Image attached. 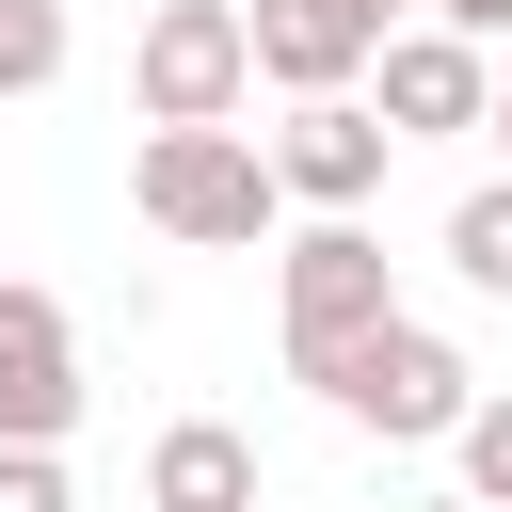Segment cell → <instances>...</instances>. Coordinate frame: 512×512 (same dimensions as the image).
I'll use <instances>...</instances> for the list:
<instances>
[{
	"label": "cell",
	"instance_id": "1",
	"mask_svg": "<svg viewBox=\"0 0 512 512\" xmlns=\"http://www.w3.org/2000/svg\"><path fill=\"white\" fill-rule=\"evenodd\" d=\"M128 208H144L160 240H192V256H240V240H272V160H256L240 128H144Z\"/></svg>",
	"mask_w": 512,
	"mask_h": 512
},
{
	"label": "cell",
	"instance_id": "2",
	"mask_svg": "<svg viewBox=\"0 0 512 512\" xmlns=\"http://www.w3.org/2000/svg\"><path fill=\"white\" fill-rule=\"evenodd\" d=\"M320 400L352 416V432H384V448H432V432H464V400H480V368L432 336V320H384V336H352L336 368H320Z\"/></svg>",
	"mask_w": 512,
	"mask_h": 512
},
{
	"label": "cell",
	"instance_id": "3",
	"mask_svg": "<svg viewBox=\"0 0 512 512\" xmlns=\"http://www.w3.org/2000/svg\"><path fill=\"white\" fill-rule=\"evenodd\" d=\"M128 80H144V128H224L240 112V0H160L144 16V48H128Z\"/></svg>",
	"mask_w": 512,
	"mask_h": 512
},
{
	"label": "cell",
	"instance_id": "4",
	"mask_svg": "<svg viewBox=\"0 0 512 512\" xmlns=\"http://www.w3.org/2000/svg\"><path fill=\"white\" fill-rule=\"evenodd\" d=\"M384 320H400V304H384V240H368V224H304V240H288V368L320 384V368H336L352 336H384Z\"/></svg>",
	"mask_w": 512,
	"mask_h": 512
},
{
	"label": "cell",
	"instance_id": "5",
	"mask_svg": "<svg viewBox=\"0 0 512 512\" xmlns=\"http://www.w3.org/2000/svg\"><path fill=\"white\" fill-rule=\"evenodd\" d=\"M368 48H384V16H368V0H240V64H256V80H288V96H352V80H368Z\"/></svg>",
	"mask_w": 512,
	"mask_h": 512
},
{
	"label": "cell",
	"instance_id": "6",
	"mask_svg": "<svg viewBox=\"0 0 512 512\" xmlns=\"http://www.w3.org/2000/svg\"><path fill=\"white\" fill-rule=\"evenodd\" d=\"M80 432V336L48 288H0V448H64Z\"/></svg>",
	"mask_w": 512,
	"mask_h": 512
},
{
	"label": "cell",
	"instance_id": "7",
	"mask_svg": "<svg viewBox=\"0 0 512 512\" xmlns=\"http://www.w3.org/2000/svg\"><path fill=\"white\" fill-rule=\"evenodd\" d=\"M256 160H272V192H304L320 224H352V208L384 192V128H368L352 96H304V112H288V144H256Z\"/></svg>",
	"mask_w": 512,
	"mask_h": 512
},
{
	"label": "cell",
	"instance_id": "8",
	"mask_svg": "<svg viewBox=\"0 0 512 512\" xmlns=\"http://www.w3.org/2000/svg\"><path fill=\"white\" fill-rule=\"evenodd\" d=\"M384 64V144H432V128H480V96H496V64L464 48V32H400V48H368Z\"/></svg>",
	"mask_w": 512,
	"mask_h": 512
},
{
	"label": "cell",
	"instance_id": "9",
	"mask_svg": "<svg viewBox=\"0 0 512 512\" xmlns=\"http://www.w3.org/2000/svg\"><path fill=\"white\" fill-rule=\"evenodd\" d=\"M144 496H160V512H256V448H240L224 416H176V432L144 448Z\"/></svg>",
	"mask_w": 512,
	"mask_h": 512
},
{
	"label": "cell",
	"instance_id": "10",
	"mask_svg": "<svg viewBox=\"0 0 512 512\" xmlns=\"http://www.w3.org/2000/svg\"><path fill=\"white\" fill-rule=\"evenodd\" d=\"M448 272H464V288H496V304H512V176H496V192H464V208H448Z\"/></svg>",
	"mask_w": 512,
	"mask_h": 512
},
{
	"label": "cell",
	"instance_id": "11",
	"mask_svg": "<svg viewBox=\"0 0 512 512\" xmlns=\"http://www.w3.org/2000/svg\"><path fill=\"white\" fill-rule=\"evenodd\" d=\"M64 80V0H0V96H48Z\"/></svg>",
	"mask_w": 512,
	"mask_h": 512
},
{
	"label": "cell",
	"instance_id": "12",
	"mask_svg": "<svg viewBox=\"0 0 512 512\" xmlns=\"http://www.w3.org/2000/svg\"><path fill=\"white\" fill-rule=\"evenodd\" d=\"M448 448H464V496H480V512H512V400H464V432H448Z\"/></svg>",
	"mask_w": 512,
	"mask_h": 512
},
{
	"label": "cell",
	"instance_id": "13",
	"mask_svg": "<svg viewBox=\"0 0 512 512\" xmlns=\"http://www.w3.org/2000/svg\"><path fill=\"white\" fill-rule=\"evenodd\" d=\"M0 512H80L64 496V448H0Z\"/></svg>",
	"mask_w": 512,
	"mask_h": 512
},
{
	"label": "cell",
	"instance_id": "14",
	"mask_svg": "<svg viewBox=\"0 0 512 512\" xmlns=\"http://www.w3.org/2000/svg\"><path fill=\"white\" fill-rule=\"evenodd\" d=\"M432 16H448L464 48H480V32H512V0H432Z\"/></svg>",
	"mask_w": 512,
	"mask_h": 512
},
{
	"label": "cell",
	"instance_id": "15",
	"mask_svg": "<svg viewBox=\"0 0 512 512\" xmlns=\"http://www.w3.org/2000/svg\"><path fill=\"white\" fill-rule=\"evenodd\" d=\"M480 128H512V80H496V96H480Z\"/></svg>",
	"mask_w": 512,
	"mask_h": 512
},
{
	"label": "cell",
	"instance_id": "16",
	"mask_svg": "<svg viewBox=\"0 0 512 512\" xmlns=\"http://www.w3.org/2000/svg\"><path fill=\"white\" fill-rule=\"evenodd\" d=\"M368 16H384V0H368Z\"/></svg>",
	"mask_w": 512,
	"mask_h": 512
}]
</instances>
